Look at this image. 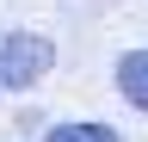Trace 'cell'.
I'll list each match as a JSON object with an SVG mask.
<instances>
[{
  "label": "cell",
  "mask_w": 148,
  "mask_h": 142,
  "mask_svg": "<svg viewBox=\"0 0 148 142\" xmlns=\"http://www.w3.org/2000/svg\"><path fill=\"white\" fill-rule=\"evenodd\" d=\"M56 62V43L37 37V31H0V93H18V86H37Z\"/></svg>",
  "instance_id": "obj_1"
},
{
  "label": "cell",
  "mask_w": 148,
  "mask_h": 142,
  "mask_svg": "<svg viewBox=\"0 0 148 142\" xmlns=\"http://www.w3.org/2000/svg\"><path fill=\"white\" fill-rule=\"evenodd\" d=\"M117 93L148 117V49H130V56L117 62Z\"/></svg>",
  "instance_id": "obj_2"
},
{
  "label": "cell",
  "mask_w": 148,
  "mask_h": 142,
  "mask_svg": "<svg viewBox=\"0 0 148 142\" xmlns=\"http://www.w3.org/2000/svg\"><path fill=\"white\" fill-rule=\"evenodd\" d=\"M43 142H117V130H105V123H62Z\"/></svg>",
  "instance_id": "obj_3"
}]
</instances>
